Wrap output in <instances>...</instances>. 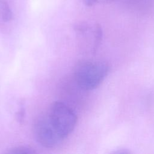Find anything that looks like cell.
Masks as SVG:
<instances>
[{
	"label": "cell",
	"instance_id": "obj_5",
	"mask_svg": "<svg viewBox=\"0 0 154 154\" xmlns=\"http://www.w3.org/2000/svg\"><path fill=\"white\" fill-rule=\"evenodd\" d=\"M6 153L10 154H31L35 153L36 152L33 149L29 147L18 146L9 149L8 151H7Z\"/></svg>",
	"mask_w": 154,
	"mask_h": 154
},
{
	"label": "cell",
	"instance_id": "obj_6",
	"mask_svg": "<svg viewBox=\"0 0 154 154\" xmlns=\"http://www.w3.org/2000/svg\"><path fill=\"white\" fill-rule=\"evenodd\" d=\"M115 1L116 0H84V2L87 6H93L96 4H106Z\"/></svg>",
	"mask_w": 154,
	"mask_h": 154
},
{
	"label": "cell",
	"instance_id": "obj_4",
	"mask_svg": "<svg viewBox=\"0 0 154 154\" xmlns=\"http://www.w3.org/2000/svg\"><path fill=\"white\" fill-rule=\"evenodd\" d=\"M0 17L4 22L10 21L13 17L8 4L4 0L0 1Z\"/></svg>",
	"mask_w": 154,
	"mask_h": 154
},
{
	"label": "cell",
	"instance_id": "obj_7",
	"mask_svg": "<svg viewBox=\"0 0 154 154\" xmlns=\"http://www.w3.org/2000/svg\"><path fill=\"white\" fill-rule=\"evenodd\" d=\"M25 109L23 108V107H20L19 110L17 112V120L20 123H22V122L23 121L25 117Z\"/></svg>",
	"mask_w": 154,
	"mask_h": 154
},
{
	"label": "cell",
	"instance_id": "obj_1",
	"mask_svg": "<svg viewBox=\"0 0 154 154\" xmlns=\"http://www.w3.org/2000/svg\"><path fill=\"white\" fill-rule=\"evenodd\" d=\"M109 66L102 61H86L76 68L75 78L78 85L84 90L96 88L109 72Z\"/></svg>",
	"mask_w": 154,
	"mask_h": 154
},
{
	"label": "cell",
	"instance_id": "obj_3",
	"mask_svg": "<svg viewBox=\"0 0 154 154\" xmlns=\"http://www.w3.org/2000/svg\"><path fill=\"white\" fill-rule=\"evenodd\" d=\"M33 134L37 143L46 148L54 147L64 140L52 125L48 115L40 117L35 121Z\"/></svg>",
	"mask_w": 154,
	"mask_h": 154
},
{
	"label": "cell",
	"instance_id": "obj_2",
	"mask_svg": "<svg viewBox=\"0 0 154 154\" xmlns=\"http://www.w3.org/2000/svg\"><path fill=\"white\" fill-rule=\"evenodd\" d=\"M48 116L52 125L63 139L73 131L77 122L75 111L61 102H54L51 105Z\"/></svg>",
	"mask_w": 154,
	"mask_h": 154
}]
</instances>
